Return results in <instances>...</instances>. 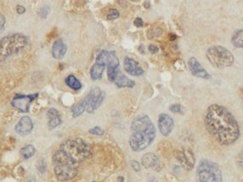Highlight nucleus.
<instances>
[{
  "mask_svg": "<svg viewBox=\"0 0 243 182\" xmlns=\"http://www.w3.org/2000/svg\"><path fill=\"white\" fill-rule=\"evenodd\" d=\"M130 1H133L134 2V1H137V0H130Z\"/></svg>",
  "mask_w": 243,
  "mask_h": 182,
  "instance_id": "4c0bfd02",
  "label": "nucleus"
},
{
  "mask_svg": "<svg viewBox=\"0 0 243 182\" xmlns=\"http://www.w3.org/2000/svg\"><path fill=\"white\" fill-rule=\"evenodd\" d=\"M176 39H177V35H176V34H170V41H175Z\"/></svg>",
  "mask_w": 243,
  "mask_h": 182,
  "instance_id": "f704fd0d",
  "label": "nucleus"
},
{
  "mask_svg": "<svg viewBox=\"0 0 243 182\" xmlns=\"http://www.w3.org/2000/svg\"><path fill=\"white\" fill-rule=\"evenodd\" d=\"M123 67L127 73L134 77H140L144 73V70L139 65L138 62L128 56L124 58Z\"/></svg>",
  "mask_w": 243,
  "mask_h": 182,
  "instance_id": "ddd939ff",
  "label": "nucleus"
},
{
  "mask_svg": "<svg viewBox=\"0 0 243 182\" xmlns=\"http://www.w3.org/2000/svg\"><path fill=\"white\" fill-rule=\"evenodd\" d=\"M207 130L221 145L233 144L240 138V127L236 119L225 107L211 105L205 116Z\"/></svg>",
  "mask_w": 243,
  "mask_h": 182,
  "instance_id": "f257e3e1",
  "label": "nucleus"
},
{
  "mask_svg": "<svg viewBox=\"0 0 243 182\" xmlns=\"http://www.w3.org/2000/svg\"><path fill=\"white\" fill-rule=\"evenodd\" d=\"M47 117L49 119L48 122V127L49 129H54L62 123L61 116L57 109L55 108H50L47 112Z\"/></svg>",
  "mask_w": 243,
  "mask_h": 182,
  "instance_id": "f3484780",
  "label": "nucleus"
},
{
  "mask_svg": "<svg viewBox=\"0 0 243 182\" xmlns=\"http://www.w3.org/2000/svg\"><path fill=\"white\" fill-rule=\"evenodd\" d=\"M52 162L54 173L58 180L66 181L74 179L77 175L79 163L70 158L60 149L53 155Z\"/></svg>",
  "mask_w": 243,
  "mask_h": 182,
  "instance_id": "7ed1b4c3",
  "label": "nucleus"
},
{
  "mask_svg": "<svg viewBox=\"0 0 243 182\" xmlns=\"http://www.w3.org/2000/svg\"><path fill=\"white\" fill-rule=\"evenodd\" d=\"M25 11H26L25 7L22 6V5H17V12L19 14V15H22V14L25 13Z\"/></svg>",
  "mask_w": 243,
  "mask_h": 182,
  "instance_id": "72a5a7b5",
  "label": "nucleus"
},
{
  "mask_svg": "<svg viewBox=\"0 0 243 182\" xmlns=\"http://www.w3.org/2000/svg\"><path fill=\"white\" fill-rule=\"evenodd\" d=\"M236 163L240 168L243 169V150L240 152L236 156Z\"/></svg>",
  "mask_w": 243,
  "mask_h": 182,
  "instance_id": "c756f323",
  "label": "nucleus"
},
{
  "mask_svg": "<svg viewBox=\"0 0 243 182\" xmlns=\"http://www.w3.org/2000/svg\"><path fill=\"white\" fill-rule=\"evenodd\" d=\"M188 68L192 75L197 78H203V79H210L211 75L207 72L200 64L197 58L194 57L190 58L188 60Z\"/></svg>",
  "mask_w": 243,
  "mask_h": 182,
  "instance_id": "f8f14e48",
  "label": "nucleus"
},
{
  "mask_svg": "<svg viewBox=\"0 0 243 182\" xmlns=\"http://www.w3.org/2000/svg\"><path fill=\"white\" fill-rule=\"evenodd\" d=\"M198 182H223V176L219 166L216 162L202 159L197 168Z\"/></svg>",
  "mask_w": 243,
  "mask_h": 182,
  "instance_id": "0eeeda50",
  "label": "nucleus"
},
{
  "mask_svg": "<svg viewBox=\"0 0 243 182\" xmlns=\"http://www.w3.org/2000/svg\"><path fill=\"white\" fill-rule=\"evenodd\" d=\"M60 149L78 163L84 162L92 156V148L81 138L69 139L61 144Z\"/></svg>",
  "mask_w": 243,
  "mask_h": 182,
  "instance_id": "20e7f679",
  "label": "nucleus"
},
{
  "mask_svg": "<svg viewBox=\"0 0 243 182\" xmlns=\"http://www.w3.org/2000/svg\"><path fill=\"white\" fill-rule=\"evenodd\" d=\"M170 111L174 114H179L182 112V108L179 104H173L170 107Z\"/></svg>",
  "mask_w": 243,
  "mask_h": 182,
  "instance_id": "cd10ccee",
  "label": "nucleus"
},
{
  "mask_svg": "<svg viewBox=\"0 0 243 182\" xmlns=\"http://www.w3.org/2000/svg\"><path fill=\"white\" fill-rule=\"evenodd\" d=\"M65 83L66 84L71 88L72 89H75V90H79L81 88V83L77 79L74 75H70L68 76L65 79Z\"/></svg>",
  "mask_w": 243,
  "mask_h": 182,
  "instance_id": "4be33fe9",
  "label": "nucleus"
},
{
  "mask_svg": "<svg viewBox=\"0 0 243 182\" xmlns=\"http://www.w3.org/2000/svg\"><path fill=\"white\" fill-rule=\"evenodd\" d=\"M148 50H149V52H150L151 53L155 54L158 52V47H157L156 45L151 44L149 45V47H148Z\"/></svg>",
  "mask_w": 243,
  "mask_h": 182,
  "instance_id": "2f4dec72",
  "label": "nucleus"
},
{
  "mask_svg": "<svg viewBox=\"0 0 243 182\" xmlns=\"http://www.w3.org/2000/svg\"><path fill=\"white\" fill-rule=\"evenodd\" d=\"M87 101H86V99L84 98V99H82L81 101H79V102L72 108L71 112H72V114H73L74 118H77V117H79V116L82 114L84 112L87 110Z\"/></svg>",
  "mask_w": 243,
  "mask_h": 182,
  "instance_id": "aec40b11",
  "label": "nucleus"
},
{
  "mask_svg": "<svg viewBox=\"0 0 243 182\" xmlns=\"http://www.w3.org/2000/svg\"><path fill=\"white\" fill-rule=\"evenodd\" d=\"M141 163L145 169H153L158 166L159 159L154 153H147L142 156Z\"/></svg>",
  "mask_w": 243,
  "mask_h": 182,
  "instance_id": "dca6fc26",
  "label": "nucleus"
},
{
  "mask_svg": "<svg viewBox=\"0 0 243 182\" xmlns=\"http://www.w3.org/2000/svg\"><path fill=\"white\" fill-rule=\"evenodd\" d=\"M207 58L213 67L225 69L234 64L235 58L232 53L222 46H211L207 51Z\"/></svg>",
  "mask_w": 243,
  "mask_h": 182,
  "instance_id": "423d86ee",
  "label": "nucleus"
},
{
  "mask_svg": "<svg viewBox=\"0 0 243 182\" xmlns=\"http://www.w3.org/2000/svg\"><path fill=\"white\" fill-rule=\"evenodd\" d=\"M67 53V46L62 39H58L52 45L51 53L54 58L62 59Z\"/></svg>",
  "mask_w": 243,
  "mask_h": 182,
  "instance_id": "2eb2a0df",
  "label": "nucleus"
},
{
  "mask_svg": "<svg viewBox=\"0 0 243 182\" xmlns=\"http://www.w3.org/2000/svg\"><path fill=\"white\" fill-rule=\"evenodd\" d=\"M134 24L135 25V27L141 28L143 26V20L141 18H140V17H137V18H135L134 22Z\"/></svg>",
  "mask_w": 243,
  "mask_h": 182,
  "instance_id": "473e14b6",
  "label": "nucleus"
},
{
  "mask_svg": "<svg viewBox=\"0 0 243 182\" xmlns=\"http://www.w3.org/2000/svg\"><path fill=\"white\" fill-rule=\"evenodd\" d=\"M120 16L119 14V11L116 9H110L109 12H108V15H107V19L108 20H115V19H117Z\"/></svg>",
  "mask_w": 243,
  "mask_h": 182,
  "instance_id": "b1692460",
  "label": "nucleus"
},
{
  "mask_svg": "<svg viewBox=\"0 0 243 182\" xmlns=\"http://www.w3.org/2000/svg\"><path fill=\"white\" fill-rule=\"evenodd\" d=\"M93 182H97V181H93Z\"/></svg>",
  "mask_w": 243,
  "mask_h": 182,
  "instance_id": "58836bf2",
  "label": "nucleus"
},
{
  "mask_svg": "<svg viewBox=\"0 0 243 182\" xmlns=\"http://www.w3.org/2000/svg\"><path fill=\"white\" fill-rule=\"evenodd\" d=\"M16 132L22 136L28 135L33 129V123L30 117L23 116L20 119V120L16 125Z\"/></svg>",
  "mask_w": 243,
  "mask_h": 182,
  "instance_id": "4468645a",
  "label": "nucleus"
},
{
  "mask_svg": "<svg viewBox=\"0 0 243 182\" xmlns=\"http://www.w3.org/2000/svg\"><path fill=\"white\" fill-rule=\"evenodd\" d=\"M26 182H36V181H35V179H32V178H31V179H27V180Z\"/></svg>",
  "mask_w": 243,
  "mask_h": 182,
  "instance_id": "e433bc0d",
  "label": "nucleus"
},
{
  "mask_svg": "<svg viewBox=\"0 0 243 182\" xmlns=\"http://www.w3.org/2000/svg\"><path fill=\"white\" fill-rule=\"evenodd\" d=\"M175 157L185 170L190 171L193 169L195 158L193 153L190 149H177L175 151Z\"/></svg>",
  "mask_w": 243,
  "mask_h": 182,
  "instance_id": "9d476101",
  "label": "nucleus"
},
{
  "mask_svg": "<svg viewBox=\"0 0 243 182\" xmlns=\"http://www.w3.org/2000/svg\"><path fill=\"white\" fill-rule=\"evenodd\" d=\"M27 44V37L20 33L0 38V64L13 54L18 53Z\"/></svg>",
  "mask_w": 243,
  "mask_h": 182,
  "instance_id": "39448f33",
  "label": "nucleus"
},
{
  "mask_svg": "<svg viewBox=\"0 0 243 182\" xmlns=\"http://www.w3.org/2000/svg\"><path fill=\"white\" fill-rule=\"evenodd\" d=\"M158 129L160 133L164 137H168L174 129V120L170 115L166 114H160L158 116Z\"/></svg>",
  "mask_w": 243,
  "mask_h": 182,
  "instance_id": "9b49d317",
  "label": "nucleus"
},
{
  "mask_svg": "<svg viewBox=\"0 0 243 182\" xmlns=\"http://www.w3.org/2000/svg\"><path fill=\"white\" fill-rule=\"evenodd\" d=\"M114 83L117 85L118 88H134L135 85V83L131 80L126 76L123 74L121 71L117 73V77L114 80Z\"/></svg>",
  "mask_w": 243,
  "mask_h": 182,
  "instance_id": "a211bd4d",
  "label": "nucleus"
},
{
  "mask_svg": "<svg viewBox=\"0 0 243 182\" xmlns=\"http://www.w3.org/2000/svg\"><path fill=\"white\" fill-rule=\"evenodd\" d=\"M105 97V93L104 91H101L99 87H93L91 88L90 92L86 95V101H87V112L88 114H93L100 108L101 104L103 103Z\"/></svg>",
  "mask_w": 243,
  "mask_h": 182,
  "instance_id": "6e6552de",
  "label": "nucleus"
},
{
  "mask_svg": "<svg viewBox=\"0 0 243 182\" xmlns=\"http://www.w3.org/2000/svg\"><path fill=\"white\" fill-rule=\"evenodd\" d=\"M38 95H39L38 93L33 94H27V95L17 94L12 99L11 105L13 108H17L19 111L22 112V113H27L29 111L31 103L38 97Z\"/></svg>",
  "mask_w": 243,
  "mask_h": 182,
  "instance_id": "1a4fd4ad",
  "label": "nucleus"
},
{
  "mask_svg": "<svg viewBox=\"0 0 243 182\" xmlns=\"http://www.w3.org/2000/svg\"><path fill=\"white\" fill-rule=\"evenodd\" d=\"M37 170L40 173V174H44V173L46 171V164L44 160H40L38 161L36 164Z\"/></svg>",
  "mask_w": 243,
  "mask_h": 182,
  "instance_id": "393cba45",
  "label": "nucleus"
},
{
  "mask_svg": "<svg viewBox=\"0 0 243 182\" xmlns=\"http://www.w3.org/2000/svg\"><path fill=\"white\" fill-rule=\"evenodd\" d=\"M231 43L237 48H243V29L235 31L231 37Z\"/></svg>",
  "mask_w": 243,
  "mask_h": 182,
  "instance_id": "412c9836",
  "label": "nucleus"
},
{
  "mask_svg": "<svg viewBox=\"0 0 243 182\" xmlns=\"http://www.w3.org/2000/svg\"><path fill=\"white\" fill-rule=\"evenodd\" d=\"M50 12V9H49V7L48 6H44L42 7L40 10V16L41 18H43V19H46L48 16V14Z\"/></svg>",
  "mask_w": 243,
  "mask_h": 182,
  "instance_id": "bb28decb",
  "label": "nucleus"
},
{
  "mask_svg": "<svg viewBox=\"0 0 243 182\" xmlns=\"http://www.w3.org/2000/svg\"><path fill=\"white\" fill-rule=\"evenodd\" d=\"M156 137V128L150 117L147 114H139L131 124L130 148L133 151L140 152L149 147Z\"/></svg>",
  "mask_w": 243,
  "mask_h": 182,
  "instance_id": "f03ea898",
  "label": "nucleus"
},
{
  "mask_svg": "<svg viewBox=\"0 0 243 182\" xmlns=\"http://www.w3.org/2000/svg\"><path fill=\"white\" fill-rule=\"evenodd\" d=\"M105 65L101 63L95 62L90 70V76L93 80H100L103 76V72L104 71Z\"/></svg>",
  "mask_w": 243,
  "mask_h": 182,
  "instance_id": "6ab92c4d",
  "label": "nucleus"
},
{
  "mask_svg": "<svg viewBox=\"0 0 243 182\" xmlns=\"http://www.w3.org/2000/svg\"><path fill=\"white\" fill-rule=\"evenodd\" d=\"M118 182H124V178L123 177H118V179H117Z\"/></svg>",
  "mask_w": 243,
  "mask_h": 182,
  "instance_id": "c9c22d12",
  "label": "nucleus"
},
{
  "mask_svg": "<svg viewBox=\"0 0 243 182\" xmlns=\"http://www.w3.org/2000/svg\"><path fill=\"white\" fill-rule=\"evenodd\" d=\"M20 154L24 159H29L33 157L35 154V148L31 144L26 145L25 147L21 149Z\"/></svg>",
  "mask_w": 243,
  "mask_h": 182,
  "instance_id": "5701e85b",
  "label": "nucleus"
},
{
  "mask_svg": "<svg viewBox=\"0 0 243 182\" xmlns=\"http://www.w3.org/2000/svg\"><path fill=\"white\" fill-rule=\"evenodd\" d=\"M130 165L132 167V169L135 171V172H139L140 170V165L139 162L137 161H134V160H132L130 161Z\"/></svg>",
  "mask_w": 243,
  "mask_h": 182,
  "instance_id": "c85d7f7f",
  "label": "nucleus"
},
{
  "mask_svg": "<svg viewBox=\"0 0 243 182\" xmlns=\"http://www.w3.org/2000/svg\"><path fill=\"white\" fill-rule=\"evenodd\" d=\"M88 132L92 134V135H95V136H103L104 134V132L103 129H101L100 126H95V127H93V128L90 129Z\"/></svg>",
  "mask_w": 243,
  "mask_h": 182,
  "instance_id": "a878e982",
  "label": "nucleus"
},
{
  "mask_svg": "<svg viewBox=\"0 0 243 182\" xmlns=\"http://www.w3.org/2000/svg\"><path fill=\"white\" fill-rule=\"evenodd\" d=\"M4 26H5V17H3L2 13H0V34H2L4 30Z\"/></svg>",
  "mask_w": 243,
  "mask_h": 182,
  "instance_id": "7c9ffc66",
  "label": "nucleus"
}]
</instances>
